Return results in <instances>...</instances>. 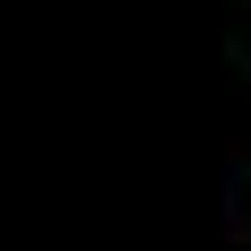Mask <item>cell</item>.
Returning <instances> with one entry per match:
<instances>
[{
	"instance_id": "cell-1",
	"label": "cell",
	"mask_w": 251,
	"mask_h": 251,
	"mask_svg": "<svg viewBox=\"0 0 251 251\" xmlns=\"http://www.w3.org/2000/svg\"><path fill=\"white\" fill-rule=\"evenodd\" d=\"M226 251H251V0L226 18Z\"/></svg>"
}]
</instances>
